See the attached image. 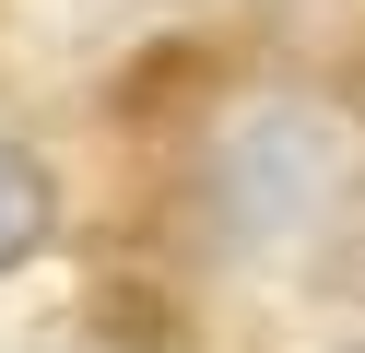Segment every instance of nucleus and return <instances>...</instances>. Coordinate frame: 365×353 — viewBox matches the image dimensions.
Masks as SVG:
<instances>
[{"label":"nucleus","instance_id":"f257e3e1","mask_svg":"<svg viewBox=\"0 0 365 353\" xmlns=\"http://www.w3.org/2000/svg\"><path fill=\"white\" fill-rule=\"evenodd\" d=\"M330 188H341V141L307 106H247L212 153V200L236 235H294L307 212H330Z\"/></svg>","mask_w":365,"mask_h":353},{"label":"nucleus","instance_id":"f03ea898","mask_svg":"<svg viewBox=\"0 0 365 353\" xmlns=\"http://www.w3.org/2000/svg\"><path fill=\"white\" fill-rule=\"evenodd\" d=\"M48 224H59V188H48V165H36L24 141H0V271H24V259L48 247Z\"/></svg>","mask_w":365,"mask_h":353},{"label":"nucleus","instance_id":"7ed1b4c3","mask_svg":"<svg viewBox=\"0 0 365 353\" xmlns=\"http://www.w3.org/2000/svg\"><path fill=\"white\" fill-rule=\"evenodd\" d=\"M341 353H365V342H341Z\"/></svg>","mask_w":365,"mask_h":353}]
</instances>
